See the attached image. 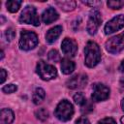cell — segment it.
Listing matches in <instances>:
<instances>
[{
  "label": "cell",
  "mask_w": 124,
  "mask_h": 124,
  "mask_svg": "<svg viewBox=\"0 0 124 124\" xmlns=\"http://www.w3.org/2000/svg\"><path fill=\"white\" fill-rule=\"evenodd\" d=\"M75 63L69 58H63L61 60V71L65 75H69L75 70Z\"/></svg>",
  "instance_id": "9a60e30c"
},
{
  "label": "cell",
  "mask_w": 124,
  "mask_h": 124,
  "mask_svg": "<svg viewBox=\"0 0 124 124\" xmlns=\"http://www.w3.org/2000/svg\"><path fill=\"white\" fill-rule=\"evenodd\" d=\"M120 121H121V123H122V124H124V116H122V117H121Z\"/></svg>",
  "instance_id": "836d02e7"
},
{
  "label": "cell",
  "mask_w": 124,
  "mask_h": 124,
  "mask_svg": "<svg viewBox=\"0 0 124 124\" xmlns=\"http://www.w3.org/2000/svg\"><path fill=\"white\" fill-rule=\"evenodd\" d=\"M101 60V50L99 46L93 42L89 41L84 48V62L89 68L95 67Z\"/></svg>",
  "instance_id": "6da1fadb"
},
{
  "label": "cell",
  "mask_w": 124,
  "mask_h": 124,
  "mask_svg": "<svg viewBox=\"0 0 124 124\" xmlns=\"http://www.w3.org/2000/svg\"><path fill=\"white\" fill-rule=\"evenodd\" d=\"M108 6L110 9L118 10V9H121L124 6V1H119V0H116V1H114V0L108 1Z\"/></svg>",
  "instance_id": "44dd1931"
},
{
  "label": "cell",
  "mask_w": 124,
  "mask_h": 124,
  "mask_svg": "<svg viewBox=\"0 0 124 124\" xmlns=\"http://www.w3.org/2000/svg\"><path fill=\"white\" fill-rule=\"evenodd\" d=\"M123 27H124V16L118 15L107 22V24L105 25V33L108 35L114 33L115 31L120 30Z\"/></svg>",
  "instance_id": "9c48e42d"
},
{
  "label": "cell",
  "mask_w": 124,
  "mask_h": 124,
  "mask_svg": "<svg viewBox=\"0 0 124 124\" xmlns=\"http://www.w3.org/2000/svg\"><path fill=\"white\" fill-rule=\"evenodd\" d=\"M1 124H11L14 121L15 114L10 108H2L1 109Z\"/></svg>",
  "instance_id": "5bb4252c"
},
{
  "label": "cell",
  "mask_w": 124,
  "mask_h": 124,
  "mask_svg": "<svg viewBox=\"0 0 124 124\" xmlns=\"http://www.w3.org/2000/svg\"><path fill=\"white\" fill-rule=\"evenodd\" d=\"M109 96V88L103 83H95L93 85V92L91 95L93 102L105 101Z\"/></svg>",
  "instance_id": "ba28073f"
},
{
  "label": "cell",
  "mask_w": 124,
  "mask_h": 124,
  "mask_svg": "<svg viewBox=\"0 0 124 124\" xmlns=\"http://www.w3.org/2000/svg\"><path fill=\"white\" fill-rule=\"evenodd\" d=\"M121 108H122V109H123V111H124V98H123L122 101H121Z\"/></svg>",
  "instance_id": "1f68e13d"
},
{
  "label": "cell",
  "mask_w": 124,
  "mask_h": 124,
  "mask_svg": "<svg viewBox=\"0 0 124 124\" xmlns=\"http://www.w3.org/2000/svg\"><path fill=\"white\" fill-rule=\"evenodd\" d=\"M119 71H120L121 73H124V60H122L121 64H120V66H119Z\"/></svg>",
  "instance_id": "f546056e"
},
{
  "label": "cell",
  "mask_w": 124,
  "mask_h": 124,
  "mask_svg": "<svg viewBox=\"0 0 124 124\" xmlns=\"http://www.w3.org/2000/svg\"><path fill=\"white\" fill-rule=\"evenodd\" d=\"M82 3H83V4H85V5L95 6V5H98V4H100L101 2H99V1H93V2H87V1H82Z\"/></svg>",
  "instance_id": "f1b7e54d"
},
{
  "label": "cell",
  "mask_w": 124,
  "mask_h": 124,
  "mask_svg": "<svg viewBox=\"0 0 124 124\" xmlns=\"http://www.w3.org/2000/svg\"><path fill=\"white\" fill-rule=\"evenodd\" d=\"M19 22L32 24L34 26L40 25V18L37 14L36 8L33 6H26L19 16Z\"/></svg>",
  "instance_id": "5b68a950"
},
{
  "label": "cell",
  "mask_w": 124,
  "mask_h": 124,
  "mask_svg": "<svg viewBox=\"0 0 124 124\" xmlns=\"http://www.w3.org/2000/svg\"><path fill=\"white\" fill-rule=\"evenodd\" d=\"M106 49L110 53H118L124 48V32L108 39L105 44Z\"/></svg>",
  "instance_id": "8992f818"
},
{
  "label": "cell",
  "mask_w": 124,
  "mask_h": 124,
  "mask_svg": "<svg viewBox=\"0 0 124 124\" xmlns=\"http://www.w3.org/2000/svg\"><path fill=\"white\" fill-rule=\"evenodd\" d=\"M56 5L59 6L63 11H73L76 8V2L73 0H67V1H56Z\"/></svg>",
  "instance_id": "e0dca14e"
},
{
  "label": "cell",
  "mask_w": 124,
  "mask_h": 124,
  "mask_svg": "<svg viewBox=\"0 0 124 124\" xmlns=\"http://www.w3.org/2000/svg\"><path fill=\"white\" fill-rule=\"evenodd\" d=\"M55 116L61 121H68L74 114L73 105L68 100H62L55 108Z\"/></svg>",
  "instance_id": "3957f363"
},
{
  "label": "cell",
  "mask_w": 124,
  "mask_h": 124,
  "mask_svg": "<svg viewBox=\"0 0 124 124\" xmlns=\"http://www.w3.org/2000/svg\"><path fill=\"white\" fill-rule=\"evenodd\" d=\"M58 13L56 12L55 9L49 7L46 10L44 11L43 15H42V20L46 23V24H50L53 21H55L58 18Z\"/></svg>",
  "instance_id": "7c38bea8"
},
{
  "label": "cell",
  "mask_w": 124,
  "mask_h": 124,
  "mask_svg": "<svg viewBox=\"0 0 124 124\" xmlns=\"http://www.w3.org/2000/svg\"><path fill=\"white\" fill-rule=\"evenodd\" d=\"M15 36H16V33H15V31L12 28H9V29H7L5 31V38H6V40L8 42L12 41L15 38Z\"/></svg>",
  "instance_id": "cb8c5ba5"
},
{
  "label": "cell",
  "mask_w": 124,
  "mask_h": 124,
  "mask_svg": "<svg viewBox=\"0 0 124 124\" xmlns=\"http://www.w3.org/2000/svg\"><path fill=\"white\" fill-rule=\"evenodd\" d=\"M3 57H4V51L1 50V57H0V59H3Z\"/></svg>",
  "instance_id": "d6a6232c"
},
{
  "label": "cell",
  "mask_w": 124,
  "mask_h": 124,
  "mask_svg": "<svg viewBox=\"0 0 124 124\" xmlns=\"http://www.w3.org/2000/svg\"><path fill=\"white\" fill-rule=\"evenodd\" d=\"M45 97H46V92L43 88H36L34 93H33V96H32V101L35 105H39L41 104L44 100H45Z\"/></svg>",
  "instance_id": "2e32d148"
},
{
  "label": "cell",
  "mask_w": 124,
  "mask_h": 124,
  "mask_svg": "<svg viewBox=\"0 0 124 124\" xmlns=\"http://www.w3.org/2000/svg\"><path fill=\"white\" fill-rule=\"evenodd\" d=\"M87 84V76L83 74L76 75L73 78H71L67 81V86L70 89H79L83 88Z\"/></svg>",
  "instance_id": "8fae6325"
},
{
  "label": "cell",
  "mask_w": 124,
  "mask_h": 124,
  "mask_svg": "<svg viewBox=\"0 0 124 124\" xmlns=\"http://www.w3.org/2000/svg\"><path fill=\"white\" fill-rule=\"evenodd\" d=\"M48 60L51 62H58L60 60V54L56 49H51L47 54Z\"/></svg>",
  "instance_id": "ffe728a7"
},
{
  "label": "cell",
  "mask_w": 124,
  "mask_h": 124,
  "mask_svg": "<svg viewBox=\"0 0 124 124\" xmlns=\"http://www.w3.org/2000/svg\"><path fill=\"white\" fill-rule=\"evenodd\" d=\"M74 101L76 104L79 105V106H82L85 102H86V99L83 97V95L81 93H77L74 95Z\"/></svg>",
  "instance_id": "603a6c76"
},
{
  "label": "cell",
  "mask_w": 124,
  "mask_h": 124,
  "mask_svg": "<svg viewBox=\"0 0 124 124\" xmlns=\"http://www.w3.org/2000/svg\"><path fill=\"white\" fill-rule=\"evenodd\" d=\"M97 124H116V122L111 117H106V118H103L102 120L98 121Z\"/></svg>",
  "instance_id": "484cf974"
},
{
  "label": "cell",
  "mask_w": 124,
  "mask_h": 124,
  "mask_svg": "<svg viewBox=\"0 0 124 124\" xmlns=\"http://www.w3.org/2000/svg\"><path fill=\"white\" fill-rule=\"evenodd\" d=\"M35 115H36V117H37L39 120L45 121V120H46L47 117H48V111H47L46 108H39L38 110H36Z\"/></svg>",
  "instance_id": "d6986e66"
},
{
  "label": "cell",
  "mask_w": 124,
  "mask_h": 124,
  "mask_svg": "<svg viewBox=\"0 0 124 124\" xmlns=\"http://www.w3.org/2000/svg\"><path fill=\"white\" fill-rule=\"evenodd\" d=\"M37 74L40 76V78L44 80H50L56 78L57 76V70L53 65L47 64L46 62L40 60L37 64Z\"/></svg>",
  "instance_id": "277c9868"
},
{
  "label": "cell",
  "mask_w": 124,
  "mask_h": 124,
  "mask_svg": "<svg viewBox=\"0 0 124 124\" xmlns=\"http://www.w3.org/2000/svg\"><path fill=\"white\" fill-rule=\"evenodd\" d=\"M38 45V36L33 31L22 30L18 42L19 48L22 50H31Z\"/></svg>",
  "instance_id": "7a4b0ae2"
},
{
  "label": "cell",
  "mask_w": 124,
  "mask_h": 124,
  "mask_svg": "<svg viewBox=\"0 0 124 124\" xmlns=\"http://www.w3.org/2000/svg\"><path fill=\"white\" fill-rule=\"evenodd\" d=\"M75 124H90V122L86 117H79Z\"/></svg>",
  "instance_id": "83f0119b"
},
{
  "label": "cell",
  "mask_w": 124,
  "mask_h": 124,
  "mask_svg": "<svg viewBox=\"0 0 124 124\" xmlns=\"http://www.w3.org/2000/svg\"><path fill=\"white\" fill-rule=\"evenodd\" d=\"M62 32V27L60 25H57V26H54L52 28H50L46 34V41L47 43H53L57 40V38L60 36Z\"/></svg>",
  "instance_id": "4fadbf2b"
},
{
  "label": "cell",
  "mask_w": 124,
  "mask_h": 124,
  "mask_svg": "<svg viewBox=\"0 0 124 124\" xmlns=\"http://www.w3.org/2000/svg\"><path fill=\"white\" fill-rule=\"evenodd\" d=\"M101 22H102V17H101V13L99 12V10L97 9L91 10L89 14V18L87 21V26H86L87 32L90 35H94L97 32Z\"/></svg>",
  "instance_id": "52a82bcc"
},
{
  "label": "cell",
  "mask_w": 124,
  "mask_h": 124,
  "mask_svg": "<svg viewBox=\"0 0 124 124\" xmlns=\"http://www.w3.org/2000/svg\"><path fill=\"white\" fill-rule=\"evenodd\" d=\"M61 48L64 54L67 56H75L78 51V44L74 39L71 38H65L62 41Z\"/></svg>",
  "instance_id": "30bf717a"
},
{
  "label": "cell",
  "mask_w": 124,
  "mask_h": 124,
  "mask_svg": "<svg viewBox=\"0 0 124 124\" xmlns=\"http://www.w3.org/2000/svg\"><path fill=\"white\" fill-rule=\"evenodd\" d=\"M21 1L20 0H10L6 3V7H7V10L11 13H16L18 11V9L20 8V5H21Z\"/></svg>",
  "instance_id": "ac0fdd59"
},
{
  "label": "cell",
  "mask_w": 124,
  "mask_h": 124,
  "mask_svg": "<svg viewBox=\"0 0 124 124\" xmlns=\"http://www.w3.org/2000/svg\"><path fill=\"white\" fill-rule=\"evenodd\" d=\"M120 85L124 88V78H122L120 79Z\"/></svg>",
  "instance_id": "4dcf8cb0"
},
{
  "label": "cell",
  "mask_w": 124,
  "mask_h": 124,
  "mask_svg": "<svg viewBox=\"0 0 124 124\" xmlns=\"http://www.w3.org/2000/svg\"><path fill=\"white\" fill-rule=\"evenodd\" d=\"M0 82L1 83H4V81H5V79H6V78H7V72L2 68V69H0Z\"/></svg>",
  "instance_id": "4316f807"
},
{
  "label": "cell",
  "mask_w": 124,
  "mask_h": 124,
  "mask_svg": "<svg viewBox=\"0 0 124 124\" xmlns=\"http://www.w3.org/2000/svg\"><path fill=\"white\" fill-rule=\"evenodd\" d=\"M81 107V111L83 112V113H87V112H90L92 109H93V107H92V105L90 104V103H88V101L86 100V102L82 105V106H80Z\"/></svg>",
  "instance_id": "d4e9b609"
},
{
  "label": "cell",
  "mask_w": 124,
  "mask_h": 124,
  "mask_svg": "<svg viewBox=\"0 0 124 124\" xmlns=\"http://www.w3.org/2000/svg\"><path fill=\"white\" fill-rule=\"evenodd\" d=\"M17 90V86L16 84H13V83H10V84H7V85H4L2 87V91L6 94H11V93H14Z\"/></svg>",
  "instance_id": "7402d4cb"
}]
</instances>
